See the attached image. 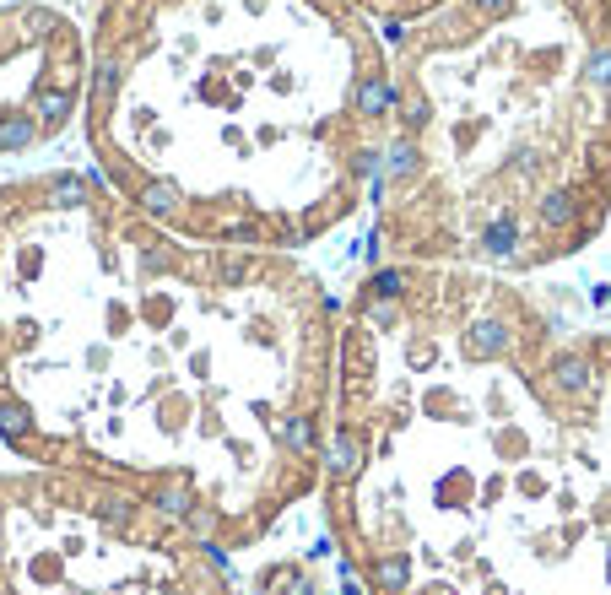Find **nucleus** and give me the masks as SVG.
Instances as JSON below:
<instances>
[{"label": "nucleus", "mask_w": 611, "mask_h": 595, "mask_svg": "<svg viewBox=\"0 0 611 595\" xmlns=\"http://www.w3.org/2000/svg\"><path fill=\"white\" fill-rule=\"evenodd\" d=\"M395 98H401V92H395V82H390V76H363V82L352 87V109L363 114V119H379V114H390V109H395Z\"/></svg>", "instance_id": "1"}, {"label": "nucleus", "mask_w": 611, "mask_h": 595, "mask_svg": "<svg viewBox=\"0 0 611 595\" xmlns=\"http://www.w3.org/2000/svg\"><path fill=\"white\" fill-rule=\"evenodd\" d=\"M466 352H471V357H503V352H509V325H503L498 314H482V320H471Z\"/></svg>", "instance_id": "2"}, {"label": "nucleus", "mask_w": 611, "mask_h": 595, "mask_svg": "<svg viewBox=\"0 0 611 595\" xmlns=\"http://www.w3.org/2000/svg\"><path fill=\"white\" fill-rule=\"evenodd\" d=\"M552 385L563 390V395H590V390H595L590 357H584V352H563V357L552 363Z\"/></svg>", "instance_id": "3"}, {"label": "nucleus", "mask_w": 611, "mask_h": 595, "mask_svg": "<svg viewBox=\"0 0 611 595\" xmlns=\"http://www.w3.org/2000/svg\"><path fill=\"white\" fill-rule=\"evenodd\" d=\"M514 249H520V217L498 211V217L482 228V255H487V260H509Z\"/></svg>", "instance_id": "4"}, {"label": "nucleus", "mask_w": 611, "mask_h": 595, "mask_svg": "<svg viewBox=\"0 0 611 595\" xmlns=\"http://www.w3.org/2000/svg\"><path fill=\"white\" fill-rule=\"evenodd\" d=\"M422 168V152H417V141L411 136H401V141H390V152H384V163H379V184H401V179H411Z\"/></svg>", "instance_id": "5"}, {"label": "nucleus", "mask_w": 611, "mask_h": 595, "mask_svg": "<svg viewBox=\"0 0 611 595\" xmlns=\"http://www.w3.org/2000/svg\"><path fill=\"white\" fill-rule=\"evenodd\" d=\"M536 217H541V228H552V233L574 228L579 195H574V190H547V195H541V206H536Z\"/></svg>", "instance_id": "6"}, {"label": "nucleus", "mask_w": 611, "mask_h": 595, "mask_svg": "<svg viewBox=\"0 0 611 595\" xmlns=\"http://www.w3.org/2000/svg\"><path fill=\"white\" fill-rule=\"evenodd\" d=\"M71 109H76V92H71V87H55V92L44 87V92H38L33 119H38V130H49V136H55L65 119H71Z\"/></svg>", "instance_id": "7"}, {"label": "nucleus", "mask_w": 611, "mask_h": 595, "mask_svg": "<svg viewBox=\"0 0 611 595\" xmlns=\"http://www.w3.org/2000/svg\"><path fill=\"white\" fill-rule=\"evenodd\" d=\"M363 460H368V444L357 439V433H336L325 466H330V476H357V471H363Z\"/></svg>", "instance_id": "8"}, {"label": "nucleus", "mask_w": 611, "mask_h": 595, "mask_svg": "<svg viewBox=\"0 0 611 595\" xmlns=\"http://www.w3.org/2000/svg\"><path fill=\"white\" fill-rule=\"evenodd\" d=\"M179 201H184L179 179H152V184L141 190V211H146V217H157V222H163V217H174Z\"/></svg>", "instance_id": "9"}, {"label": "nucleus", "mask_w": 611, "mask_h": 595, "mask_svg": "<svg viewBox=\"0 0 611 595\" xmlns=\"http://www.w3.org/2000/svg\"><path fill=\"white\" fill-rule=\"evenodd\" d=\"M38 136H44V130H38L33 114H6L0 119V152H22V147H33Z\"/></svg>", "instance_id": "10"}, {"label": "nucleus", "mask_w": 611, "mask_h": 595, "mask_svg": "<svg viewBox=\"0 0 611 595\" xmlns=\"http://www.w3.org/2000/svg\"><path fill=\"white\" fill-rule=\"evenodd\" d=\"M152 504H157V514H168V520H184V514L195 509L190 504V487H184V482H163L152 493Z\"/></svg>", "instance_id": "11"}, {"label": "nucleus", "mask_w": 611, "mask_h": 595, "mask_svg": "<svg viewBox=\"0 0 611 595\" xmlns=\"http://www.w3.org/2000/svg\"><path fill=\"white\" fill-rule=\"evenodd\" d=\"M406 579H411V558H406V552L374 563V590H406Z\"/></svg>", "instance_id": "12"}, {"label": "nucleus", "mask_w": 611, "mask_h": 595, "mask_svg": "<svg viewBox=\"0 0 611 595\" xmlns=\"http://www.w3.org/2000/svg\"><path fill=\"white\" fill-rule=\"evenodd\" d=\"M92 514H98L103 525H114V531H125V525H136V504H130V498H119V493L98 498V504H92Z\"/></svg>", "instance_id": "13"}, {"label": "nucleus", "mask_w": 611, "mask_h": 595, "mask_svg": "<svg viewBox=\"0 0 611 595\" xmlns=\"http://www.w3.org/2000/svg\"><path fill=\"white\" fill-rule=\"evenodd\" d=\"M0 433H6V439H28V433H33V412L22 401H6V395H0Z\"/></svg>", "instance_id": "14"}, {"label": "nucleus", "mask_w": 611, "mask_h": 595, "mask_svg": "<svg viewBox=\"0 0 611 595\" xmlns=\"http://www.w3.org/2000/svg\"><path fill=\"white\" fill-rule=\"evenodd\" d=\"M114 92H119V65L114 60H98V65H92V103H98V109H109Z\"/></svg>", "instance_id": "15"}, {"label": "nucleus", "mask_w": 611, "mask_h": 595, "mask_svg": "<svg viewBox=\"0 0 611 595\" xmlns=\"http://www.w3.org/2000/svg\"><path fill=\"white\" fill-rule=\"evenodd\" d=\"M584 82H590L595 92H606V98H611V44L590 49V60H584Z\"/></svg>", "instance_id": "16"}, {"label": "nucleus", "mask_w": 611, "mask_h": 595, "mask_svg": "<svg viewBox=\"0 0 611 595\" xmlns=\"http://www.w3.org/2000/svg\"><path fill=\"white\" fill-rule=\"evenodd\" d=\"M49 201H55V206H82L87 201V179L55 174V179H49Z\"/></svg>", "instance_id": "17"}, {"label": "nucleus", "mask_w": 611, "mask_h": 595, "mask_svg": "<svg viewBox=\"0 0 611 595\" xmlns=\"http://www.w3.org/2000/svg\"><path fill=\"white\" fill-rule=\"evenodd\" d=\"M282 444L303 455V449L314 444V417H282Z\"/></svg>", "instance_id": "18"}, {"label": "nucleus", "mask_w": 611, "mask_h": 595, "mask_svg": "<svg viewBox=\"0 0 611 595\" xmlns=\"http://www.w3.org/2000/svg\"><path fill=\"white\" fill-rule=\"evenodd\" d=\"M184 525H190L195 541H211V531H217V509H190V514H184Z\"/></svg>", "instance_id": "19"}, {"label": "nucleus", "mask_w": 611, "mask_h": 595, "mask_svg": "<svg viewBox=\"0 0 611 595\" xmlns=\"http://www.w3.org/2000/svg\"><path fill=\"white\" fill-rule=\"evenodd\" d=\"M401 287H406L401 271H379L374 282H368V293H374V298H401Z\"/></svg>", "instance_id": "20"}, {"label": "nucleus", "mask_w": 611, "mask_h": 595, "mask_svg": "<svg viewBox=\"0 0 611 595\" xmlns=\"http://www.w3.org/2000/svg\"><path fill=\"white\" fill-rule=\"evenodd\" d=\"M276 585H282V595H314V585L298 574V568H282V574H276Z\"/></svg>", "instance_id": "21"}, {"label": "nucleus", "mask_w": 611, "mask_h": 595, "mask_svg": "<svg viewBox=\"0 0 611 595\" xmlns=\"http://www.w3.org/2000/svg\"><path fill=\"white\" fill-rule=\"evenodd\" d=\"M433 119V109H428V98H411L406 103V130H422Z\"/></svg>", "instance_id": "22"}, {"label": "nucleus", "mask_w": 611, "mask_h": 595, "mask_svg": "<svg viewBox=\"0 0 611 595\" xmlns=\"http://www.w3.org/2000/svg\"><path fill=\"white\" fill-rule=\"evenodd\" d=\"M368 320H374L379 330H390V325H395V303H390V298H379V303H368Z\"/></svg>", "instance_id": "23"}, {"label": "nucleus", "mask_w": 611, "mask_h": 595, "mask_svg": "<svg viewBox=\"0 0 611 595\" xmlns=\"http://www.w3.org/2000/svg\"><path fill=\"white\" fill-rule=\"evenodd\" d=\"M379 33H384V44H395V49L406 44V22H395V17H384V22H379Z\"/></svg>", "instance_id": "24"}, {"label": "nucleus", "mask_w": 611, "mask_h": 595, "mask_svg": "<svg viewBox=\"0 0 611 595\" xmlns=\"http://www.w3.org/2000/svg\"><path fill=\"white\" fill-rule=\"evenodd\" d=\"M509 6H514V0H471V11H476V17H503Z\"/></svg>", "instance_id": "25"}, {"label": "nucleus", "mask_w": 611, "mask_h": 595, "mask_svg": "<svg viewBox=\"0 0 611 595\" xmlns=\"http://www.w3.org/2000/svg\"><path fill=\"white\" fill-rule=\"evenodd\" d=\"M352 168H357V174H379V157H374V152H357Z\"/></svg>", "instance_id": "26"}, {"label": "nucleus", "mask_w": 611, "mask_h": 595, "mask_svg": "<svg viewBox=\"0 0 611 595\" xmlns=\"http://www.w3.org/2000/svg\"><path fill=\"white\" fill-rule=\"evenodd\" d=\"M244 271H249L244 260H228V266H222V282H244Z\"/></svg>", "instance_id": "27"}, {"label": "nucleus", "mask_w": 611, "mask_h": 595, "mask_svg": "<svg viewBox=\"0 0 611 595\" xmlns=\"http://www.w3.org/2000/svg\"><path fill=\"white\" fill-rule=\"evenodd\" d=\"M606 114H611V103H606Z\"/></svg>", "instance_id": "28"}]
</instances>
